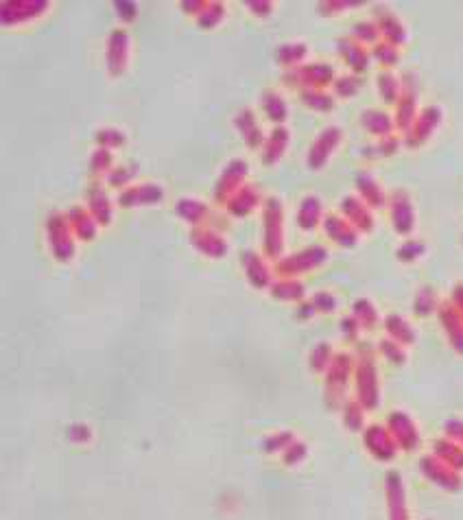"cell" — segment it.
<instances>
[{"label":"cell","instance_id":"cell-1","mask_svg":"<svg viewBox=\"0 0 463 520\" xmlns=\"http://www.w3.org/2000/svg\"><path fill=\"white\" fill-rule=\"evenodd\" d=\"M370 350L363 348V359L356 365V400L365 409H376L378 407V396H381V389H378V372L376 365L370 359Z\"/></svg>","mask_w":463,"mask_h":520},{"label":"cell","instance_id":"cell-2","mask_svg":"<svg viewBox=\"0 0 463 520\" xmlns=\"http://www.w3.org/2000/svg\"><path fill=\"white\" fill-rule=\"evenodd\" d=\"M352 357L350 354H337L332 359L330 368H328V381H326V400L330 409H337L343 398H346V387H348V378L352 374Z\"/></svg>","mask_w":463,"mask_h":520},{"label":"cell","instance_id":"cell-3","mask_svg":"<svg viewBox=\"0 0 463 520\" xmlns=\"http://www.w3.org/2000/svg\"><path fill=\"white\" fill-rule=\"evenodd\" d=\"M389 433L394 435V440L398 444V448H402V451H415L420 444V433H418V427H415V422L407 416L405 411H394L389 413Z\"/></svg>","mask_w":463,"mask_h":520},{"label":"cell","instance_id":"cell-4","mask_svg":"<svg viewBox=\"0 0 463 520\" xmlns=\"http://www.w3.org/2000/svg\"><path fill=\"white\" fill-rule=\"evenodd\" d=\"M420 468L426 477H429L435 486H439L442 490H448V492H457L461 490V475L457 470H453L450 466H446L442 459H437L435 455L431 457H422L420 462Z\"/></svg>","mask_w":463,"mask_h":520},{"label":"cell","instance_id":"cell-5","mask_svg":"<svg viewBox=\"0 0 463 520\" xmlns=\"http://www.w3.org/2000/svg\"><path fill=\"white\" fill-rule=\"evenodd\" d=\"M442 123V110L435 108V105H429L426 110H422V114H418L415 123L411 125V129L407 132V145L409 147H420L426 140L433 136V132Z\"/></svg>","mask_w":463,"mask_h":520},{"label":"cell","instance_id":"cell-6","mask_svg":"<svg viewBox=\"0 0 463 520\" xmlns=\"http://www.w3.org/2000/svg\"><path fill=\"white\" fill-rule=\"evenodd\" d=\"M363 440H365L367 451L376 459H381V462H389V459H394L398 453V444L394 440V435L389 433V429L381 427V424H374V427L367 429Z\"/></svg>","mask_w":463,"mask_h":520},{"label":"cell","instance_id":"cell-7","mask_svg":"<svg viewBox=\"0 0 463 520\" xmlns=\"http://www.w3.org/2000/svg\"><path fill=\"white\" fill-rule=\"evenodd\" d=\"M385 492H387V510L389 520H409L407 510V496H405V483L398 472H389L385 479Z\"/></svg>","mask_w":463,"mask_h":520},{"label":"cell","instance_id":"cell-8","mask_svg":"<svg viewBox=\"0 0 463 520\" xmlns=\"http://www.w3.org/2000/svg\"><path fill=\"white\" fill-rule=\"evenodd\" d=\"M341 143V129L339 127H328L322 134L317 136V140L311 147V153H308V164L311 169H322L328 162V158L332 156V151L337 149V145Z\"/></svg>","mask_w":463,"mask_h":520},{"label":"cell","instance_id":"cell-9","mask_svg":"<svg viewBox=\"0 0 463 520\" xmlns=\"http://www.w3.org/2000/svg\"><path fill=\"white\" fill-rule=\"evenodd\" d=\"M391 221L398 234H411L415 228V210L405 191H396L391 197Z\"/></svg>","mask_w":463,"mask_h":520},{"label":"cell","instance_id":"cell-10","mask_svg":"<svg viewBox=\"0 0 463 520\" xmlns=\"http://www.w3.org/2000/svg\"><path fill=\"white\" fill-rule=\"evenodd\" d=\"M346 221L356 230V232H372L374 230V217L370 212V206L356 197H346L341 204Z\"/></svg>","mask_w":463,"mask_h":520},{"label":"cell","instance_id":"cell-11","mask_svg":"<svg viewBox=\"0 0 463 520\" xmlns=\"http://www.w3.org/2000/svg\"><path fill=\"white\" fill-rule=\"evenodd\" d=\"M326 258H328V252L324 247H308V250L280 263V271H284V274H302V271L319 267Z\"/></svg>","mask_w":463,"mask_h":520},{"label":"cell","instance_id":"cell-12","mask_svg":"<svg viewBox=\"0 0 463 520\" xmlns=\"http://www.w3.org/2000/svg\"><path fill=\"white\" fill-rule=\"evenodd\" d=\"M376 27L389 44L400 46V44L407 42V29L398 20V16L394 14V11H389L385 7H378L376 9Z\"/></svg>","mask_w":463,"mask_h":520},{"label":"cell","instance_id":"cell-13","mask_svg":"<svg viewBox=\"0 0 463 520\" xmlns=\"http://www.w3.org/2000/svg\"><path fill=\"white\" fill-rule=\"evenodd\" d=\"M439 322H442L450 346H453L459 354H463V317L453 304H442L439 306Z\"/></svg>","mask_w":463,"mask_h":520},{"label":"cell","instance_id":"cell-14","mask_svg":"<svg viewBox=\"0 0 463 520\" xmlns=\"http://www.w3.org/2000/svg\"><path fill=\"white\" fill-rule=\"evenodd\" d=\"M418 118V92H415V86H405L402 90L400 99H398V112H396V125L402 129V132H409L411 125Z\"/></svg>","mask_w":463,"mask_h":520},{"label":"cell","instance_id":"cell-15","mask_svg":"<svg viewBox=\"0 0 463 520\" xmlns=\"http://www.w3.org/2000/svg\"><path fill=\"white\" fill-rule=\"evenodd\" d=\"M324 228L330 239L339 243L341 247H354L356 239H359V232H356L346 219H339L337 215H328Z\"/></svg>","mask_w":463,"mask_h":520},{"label":"cell","instance_id":"cell-16","mask_svg":"<svg viewBox=\"0 0 463 520\" xmlns=\"http://www.w3.org/2000/svg\"><path fill=\"white\" fill-rule=\"evenodd\" d=\"M332 79H335V70L328 64H311L300 70V81L308 86V90H322L332 84Z\"/></svg>","mask_w":463,"mask_h":520},{"label":"cell","instance_id":"cell-17","mask_svg":"<svg viewBox=\"0 0 463 520\" xmlns=\"http://www.w3.org/2000/svg\"><path fill=\"white\" fill-rule=\"evenodd\" d=\"M356 188L363 197V202L370 208H383L385 206V193L370 173H361L356 177Z\"/></svg>","mask_w":463,"mask_h":520},{"label":"cell","instance_id":"cell-18","mask_svg":"<svg viewBox=\"0 0 463 520\" xmlns=\"http://www.w3.org/2000/svg\"><path fill=\"white\" fill-rule=\"evenodd\" d=\"M339 51H341L343 59L348 62V66L352 70H356V73H363V70H367V66H370V55H367V51L363 49L359 42L341 40L339 42Z\"/></svg>","mask_w":463,"mask_h":520},{"label":"cell","instance_id":"cell-19","mask_svg":"<svg viewBox=\"0 0 463 520\" xmlns=\"http://www.w3.org/2000/svg\"><path fill=\"white\" fill-rule=\"evenodd\" d=\"M435 457L442 459V462L446 466H450L453 470L461 472L463 470V446L453 442L448 437V440H439L435 442Z\"/></svg>","mask_w":463,"mask_h":520},{"label":"cell","instance_id":"cell-20","mask_svg":"<svg viewBox=\"0 0 463 520\" xmlns=\"http://www.w3.org/2000/svg\"><path fill=\"white\" fill-rule=\"evenodd\" d=\"M361 121H363V127L367 129V132L374 134V136H381V138L391 136V129H394V121H391V116L381 112V110L363 112Z\"/></svg>","mask_w":463,"mask_h":520},{"label":"cell","instance_id":"cell-21","mask_svg":"<svg viewBox=\"0 0 463 520\" xmlns=\"http://www.w3.org/2000/svg\"><path fill=\"white\" fill-rule=\"evenodd\" d=\"M385 328L391 341H396L400 346H411L415 341V333L409 322H405L400 315H389L385 319Z\"/></svg>","mask_w":463,"mask_h":520},{"label":"cell","instance_id":"cell-22","mask_svg":"<svg viewBox=\"0 0 463 520\" xmlns=\"http://www.w3.org/2000/svg\"><path fill=\"white\" fill-rule=\"evenodd\" d=\"M319 219H322V202H319L317 197H306L300 206V215H298L300 228L313 230L319 223Z\"/></svg>","mask_w":463,"mask_h":520},{"label":"cell","instance_id":"cell-23","mask_svg":"<svg viewBox=\"0 0 463 520\" xmlns=\"http://www.w3.org/2000/svg\"><path fill=\"white\" fill-rule=\"evenodd\" d=\"M378 90H381V97L385 99V103H398L400 94H402V86L394 73H381L378 75Z\"/></svg>","mask_w":463,"mask_h":520},{"label":"cell","instance_id":"cell-24","mask_svg":"<svg viewBox=\"0 0 463 520\" xmlns=\"http://www.w3.org/2000/svg\"><path fill=\"white\" fill-rule=\"evenodd\" d=\"M413 309L420 317H429L431 313L437 311V295L431 287H422L418 293H415V302Z\"/></svg>","mask_w":463,"mask_h":520},{"label":"cell","instance_id":"cell-25","mask_svg":"<svg viewBox=\"0 0 463 520\" xmlns=\"http://www.w3.org/2000/svg\"><path fill=\"white\" fill-rule=\"evenodd\" d=\"M354 319H356V322H359L363 328L376 326V322H378V311H376V306H374L372 302H367V300L354 302Z\"/></svg>","mask_w":463,"mask_h":520},{"label":"cell","instance_id":"cell-26","mask_svg":"<svg viewBox=\"0 0 463 520\" xmlns=\"http://www.w3.org/2000/svg\"><path fill=\"white\" fill-rule=\"evenodd\" d=\"M302 99L306 101V105H311L313 110H319V112H328L335 108V101H332L330 94L322 92V90H306L302 94Z\"/></svg>","mask_w":463,"mask_h":520},{"label":"cell","instance_id":"cell-27","mask_svg":"<svg viewBox=\"0 0 463 520\" xmlns=\"http://www.w3.org/2000/svg\"><path fill=\"white\" fill-rule=\"evenodd\" d=\"M363 405L359 403V400H352V403H348L346 405V409H343V422H346V427L350 429V431H359V429H363Z\"/></svg>","mask_w":463,"mask_h":520},{"label":"cell","instance_id":"cell-28","mask_svg":"<svg viewBox=\"0 0 463 520\" xmlns=\"http://www.w3.org/2000/svg\"><path fill=\"white\" fill-rule=\"evenodd\" d=\"M332 359H335V357H332V348L328 344H319L313 350V354H311V368L315 372H324V370L330 368Z\"/></svg>","mask_w":463,"mask_h":520},{"label":"cell","instance_id":"cell-29","mask_svg":"<svg viewBox=\"0 0 463 520\" xmlns=\"http://www.w3.org/2000/svg\"><path fill=\"white\" fill-rule=\"evenodd\" d=\"M374 57L381 62L383 66H396L398 59H400V53H398V46L389 44V42H381L374 46Z\"/></svg>","mask_w":463,"mask_h":520},{"label":"cell","instance_id":"cell-30","mask_svg":"<svg viewBox=\"0 0 463 520\" xmlns=\"http://www.w3.org/2000/svg\"><path fill=\"white\" fill-rule=\"evenodd\" d=\"M273 295H278L282 300H298L304 295V287L298 280H284L278 287H273Z\"/></svg>","mask_w":463,"mask_h":520},{"label":"cell","instance_id":"cell-31","mask_svg":"<svg viewBox=\"0 0 463 520\" xmlns=\"http://www.w3.org/2000/svg\"><path fill=\"white\" fill-rule=\"evenodd\" d=\"M381 352L385 354V357H387L391 363H396V365H402V363L407 361L405 348H402L400 344H396V341H391V339L381 341Z\"/></svg>","mask_w":463,"mask_h":520},{"label":"cell","instance_id":"cell-32","mask_svg":"<svg viewBox=\"0 0 463 520\" xmlns=\"http://www.w3.org/2000/svg\"><path fill=\"white\" fill-rule=\"evenodd\" d=\"M424 243L420 241H407L402 243V247L398 250V258L402 260V263H413V260H418L422 254H424Z\"/></svg>","mask_w":463,"mask_h":520},{"label":"cell","instance_id":"cell-33","mask_svg":"<svg viewBox=\"0 0 463 520\" xmlns=\"http://www.w3.org/2000/svg\"><path fill=\"white\" fill-rule=\"evenodd\" d=\"M289 143V134L287 129H278V132H273V138H271V147H269V156H267V162H273L278 160L282 156L284 147H287Z\"/></svg>","mask_w":463,"mask_h":520},{"label":"cell","instance_id":"cell-34","mask_svg":"<svg viewBox=\"0 0 463 520\" xmlns=\"http://www.w3.org/2000/svg\"><path fill=\"white\" fill-rule=\"evenodd\" d=\"M354 35H356V40H361L363 44H374V42H378L381 31H378L374 22H359V25L354 27Z\"/></svg>","mask_w":463,"mask_h":520},{"label":"cell","instance_id":"cell-35","mask_svg":"<svg viewBox=\"0 0 463 520\" xmlns=\"http://www.w3.org/2000/svg\"><path fill=\"white\" fill-rule=\"evenodd\" d=\"M302 57H306L304 44H289V46H282V51H280V59L284 64H298Z\"/></svg>","mask_w":463,"mask_h":520},{"label":"cell","instance_id":"cell-36","mask_svg":"<svg viewBox=\"0 0 463 520\" xmlns=\"http://www.w3.org/2000/svg\"><path fill=\"white\" fill-rule=\"evenodd\" d=\"M359 88H361V84L356 77H339L335 81V90L339 97H354V94L359 92Z\"/></svg>","mask_w":463,"mask_h":520},{"label":"cell","instance_id":"cell-37","mask_svg":"<svg viewBox=\"0 0 463 520\" xmlns=\"http://www.w3.org/2000/svg\"><path fill=\"white\" fill-rule=\"evenodd\" d=\"M313 304H315V309H317V311H322V313H332V311L337 309V300H335V295H330V293H326V291L317 293L315 298H313Z\"/></svg>","mask_w":463,"mask_h":520},{"label":"cell","instance_id":"cell-38","mask_svg":"<svg viewBox=\"0 0 463 520\" xmlns=\"http://www.w3.org/2000/svg\"><path fill=\"white\" fill-rule=\"evenodd\" d=\"M269 116L273 121H284V116H287V105L278 94H269Z\"/></svg>","mask_w":463,"mask_h":520},{"label":"cell","instance_id":"cell-39","mask_svg":"<svg viewBox=\"0 0 463 520\" xmlns=\"http://www.w3.org/2000/svg\"><path fill=\"white\" fill-rule=\"evenodd\" d=\"M341 330H343V335H346V339L354 341L356 337H359L361 324L356 322L354 315H352V317H346V319H343V322H341Z\"/></svg>","mask_w":463,"mask_h":520},{"label":"cell","instance_id":"cell-40","mask_svg":"<svg viewBox=\"0 0 463 520\" xmlns=\"http://www.w3.org/2000/svg\"><path fill=\"white\" fill-rule=\"evenodd\" d=\"M446 433H448L450 440L463 446V422L461 420H450L446 424Z\"/></svg>","mask_w":463,"mask_h":520},{"label":"cell","instance_id":"cell-41","mask_svg":"<svg viewBox=\"0 0 463 520\" xmlns=\"http://www.w3.org/2000/svg\"><path fill=\"white\" fill-rule=\"evenodd\" d=\"M398 138L396 136H387V138H381V143H378L376 151H381V156H391V153L398 151Z\"/></svg>","mask_w":463,"mask_h":520},{"label":"cell","instance_id":"cell-42","mask_svg":"<svg viewBox=\"0 0 463 520\" xmlns=\"http://www.w3.org/2000/svg\"><path fill=\"white\" fill-rule=\"evenodd\" d=\"M287 464H298L300 459H304L306 457V446L304 444H293V446H289L287 448Z\"/></svg>","mask_w":463,"mask_h":520},{"label":"cell","instance_id":"cell-43","mask_svg":"<svg viewBox=\"0 0 463 520\" xmlns=\"http://www.w3.org/2000/svg\"><path fill=\"white\" fill-rule=\"evenodd\" d=\"M453 306L459 311V315L463 317V282H459V285L453 289Z\"/></svg>","mask_w":463,"mask_h":520}]
</instances>
